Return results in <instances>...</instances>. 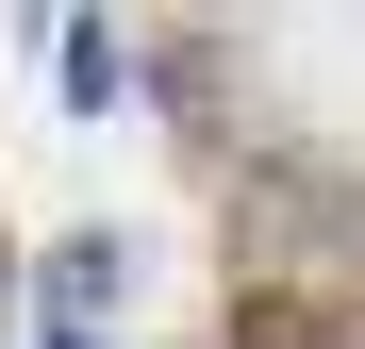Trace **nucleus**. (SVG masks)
Returning <instances> with one entry per match:
<instances>
[{
	"label": "nucleus",
	"mask_w": 365,
	"mask_h": 349,
	"mask_svg": "<svg viewBox=\"0 0 365 349\" xmlns=\"http://www.w3.org/2000/svg\"><path fill=\"white\" fill-rule=\"evenodd\" d=\"M50 84H67V116H116V100H133V34H116V17H67V34H50Z\"/></svg>",
	"instance_id": "obj_1"
},
{
	"label": "nucleus",
	"mask_w": 365,
	"mask_h": 349,
	"mask_svg": "<svg viewBox=\"0 0 365 349\" xmlns=\"http://www.w3.org/2000/svg\"><path fill=\"white\" fill-rule=\"evenodd\" d=\"M34 349H116V333H67V316H50V333H34Z\"/></svg>",
	"instance_id": "obj_3"
},
{
	"label": "nucleus",
	"mask_w": 365,
	"mask_h": 349,
	"mask_svg": "<svg viewBox=\"0 0 365 349\" xmlns=\"http://www.w3.org/2000/svg\"><path fill=\"white\" fill-rule=\"evenodd\" d=\"M116 283H133V250H116V233H67V250L34 266V300L67 316V333H100V300H116Z\"/></svg>",
	"instance_id": "obj_2"
}]
</instances>
